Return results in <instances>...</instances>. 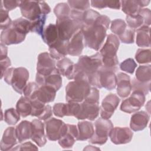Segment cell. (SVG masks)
<instances>
[{"label":"cell","mask_w":151,"mask_h":151,"mask_svg":"<svg viewBox=\"0 0 151 151\" xmlns=\"http://www.w3.org/2000/svg\"><path fill=\"white\" fill-rule=\"evenodd\" d=\"M110 22L109 17L100 15L93 24L83 27L81 29L83 34L85 46L96 51L99 50L104 42Z\"/></svg>","instance_id":"cell-1"},{"label":"cell","mask_w":151,"mask_h":151,"mask_svg":"<svg viewBox=\"0 0 151 151\" xmlns=\"http://www.w3.org/2000/svg\"><path fill=\"white\" fill-rule=\"evenodd\" d=\"M102 65V58L100 52L91 55H81L77 63L74 64L71 80L87 81L96 74Z\"/></svg>","instance_id":"cell-2"},{"label":"cell","mask_w":151,"mask_h":151,"mask_svg":"<svg viewBox=\"0 0 151 151\" xmlns=\"http://www.w3.org/2000/svg\"><path fill=\"white\" fill-rule=\"evenodd\" d=\"M120 45L118 37L113 34H109L107 40L100 51L102 58V66L116 72L118 70L119 60L117 52Z\"/></svg>","instance_id":"cell-3"},{"label":"cell","mask_w":151,"mask_h":151,"mask_svg":"<svg viewBox=\"0 0 151 151\" xmlns=\"http://www.w3.org/2000/svg\"><path fill=\"white\" fill-rule=\"evenodd\" d=\"M4 80L18 93L23 94V90L27 84L29 72L24 67L9 68L4 74Z\"/></svg>","instance_id":"cell-4"},{"label":"cell","mask_w":151,"mask_h":151,"mask_svg":"<svg viewBox=\"0 0 151 151\" xmlns=\"http://www.w3.org/2000/svg\"><path fill=\"white\" fill-rule=\"evenodd\" d=\"M19 8L22 15L30 21H34L43 15L48 14L51 8L45 1H21Z\"/></svg>","instance_id":"cell-5"},{"label":"cell","mask_w":151,"mask_h":151,"mask_svg":"<svg viewBox=\"0 0 151 151\" xmlns=\"http://www.w3.org/2000/svg\"><path fill=\"white\" fill-rule=\"evenodd\" d=\"M90 84L86 81L76 80L68 83L65 87L67 102L81 103L90 92Z\"/></svg>","instance_id":"cell-6"},{"label":"cell","mask_w":151,"mask_h":151,"mask_svg":"<svg viewBox=\"0 0 151 151\" xmlns=\"http://www.w3.org/2000/svg\"><path fill=\"white\" fill-rule=\"evenodd\" d=\"M113 127V124L109 119L99 118L94 123V134L89 139V142L96 145H104Z\"/></svg>","instance_id":"cell-7"},{"label":"cell","mask_w":151,"mask_h":151,"mask_svg":"<svg viewBox=\"0 0 151 151\" xmlns=\"http://www.w3.org/2000/svg\"><path fill=\"white\" fill-rule=\"evenodd\" d=\"M56 26L58 32L59 38L63 41H68L73 35L79 29L82 25L70 17L57 19Z\"/></svg>","instance_id":"cell-8"},{"label":"cell","mask_w":151,"mask_h":151,"mask_svg":"<svg viewBox=\"0 0 151 151\" xmlns=\"http://www.w3.org/2000/svg\"><path fill=\"white\" fill-rule=\"evenodd\" d=\"M145 95L140 91H133L130 96L124 100L120 106V110L127 113L137 111L144 105Z\"/></svg>","instance_id":"cell-9"},{"label":"cell","mask_w":151,"mask_h":151,"mask_svg":"<svg viewBox=\"0 0 151 151\" xmlns=\"http://www.w3.org/2000/svg\"><path fill=\"white\" fill-rule=\"evenodd\" d=\"M44 124L46 136L51 141L58 140L66 129V124L63 121L54 117L45 120Z\"/></svg>","instance_id":"cell-10"},{"label":"cell","mask_w":151,"mask_h":151,"mask_svg":"<svg viewBox=\"0 0 151 151\" xmlns=\"http://www.w3.org/2000/svg\"><path fill=\"white\" fill-rule=\"evenodd\" d=\"M99 111V102H94L84 99L80 103V110L76 118L78 120L88 119L93 121L98 117Z\"/></svg>","instance_id":"cell-11"},{"label":"cell","mask_w":151,"mask_h":151,"mask_svg":"<svg viewBox=\"0 0 151 151\" xmlns=\"http://www.w3.org/2000/svg\"><path fill=\"white\" fill-rule=\"evenodd\" d=\"M120 99L115 94L110 93L107 95L103 100L100 111L101 117L104 119H109L117 109Z\"/></svg>","instance_id":"cell-12"},{"label":"cell","mask_w":151,"mask_h":151,"mask_svg":"<svg viewBox=\"0 0 151 151\" xmlns=\"http://www.w3.org/2000/svg\"><path fill=\"white\" fill-rule=\"evenodd\" d=\"M55 68V60L51 57L48 52H44L38 55L37 64V73L42 76H47L52 73Z\"/></svg>","instance_id":"cell-13"},{"label":"cell","mask_w":151,"mask_h":151,"mask_svg":"<svg viewBox=\"0 0 151 151\" xmlns=\"http://www.w3.org/2000/svg\"><path fill=\"white\" fill-rule=\"evenodd\" d=\"M61 76L57 68H55L52 73L47 76H42L37 73L35 81L39 86H50L57 91L62 86V77Z\"/></svg>","instance_id":"cell-14"},{"label":"cell","mask_w":151,"mask_h":151,"mask_svg":"<svg viewBox=\"0 0 151 151\" xmlns=\"http://www.w3.org/2000/svg\"><path fill=\"white\" fill-rule=\"evenodd\" d=\"M133 133L130 129L127 127H113L109 137L111 142L115 145H123L129 143L133 137Z\"/></svg>","instance_id":"cell-15"},{"label":"cell","mask_w":151,"mask_h":151,"mask_svg":"<svg viewBox=\"0 0 151 151\" xmlns=\"http://www.w3.org/2000/svg\"><path fill=\"white\" fill-rule=\"evenodd\" d=\"M115 71L106 68L102 65L99 70V83L101 88L111 90L116 87V75Z\"/></svg>","instance_id":"cell-16"},{"label":"cell","mask_w":151,"mask_h":151,"mask_svg":"<svg viewBox=\"0 0 151 151\" xmlns=\"http://www.w3.org/2000/svg\"><path fill=\"white\" fill-rule=\"evenodd\" d=\"M78 132L76 125L66 124V129L63 135L58 139V144L62 148L72 147L75 142L77 140Z\"/></svg>","instance_id":"cell-17"},{"label":"cell","mask_w":151,"mask_h":151,"mask_svg":"<svg viewBox=\"0 0 151 151\" xmlns=\"http://www.w3.org/2000/svg\"><path fill=\"white\" fill-rule=\"evenodd\" d=\"M26 35L22 34L15 29L12 25L1 34V42L5 45L18 44L23 42Z\"/></svg>","instance_id":"cell-18"},{"label":"cell","mask_w":151,"mask_h":151,"mask_svg":"<svg viewBox=\"0 0 151 151\" xmlns=\"http://www.w3.org/2000/svg\"><path fill=\"white\" fill-rule=\"evenodd\" d=\"M84 38L81 29L77 31L68 41V54L71 56L80 55L84 48Z\"/></svg>","instance_id":"cell-19"},{"label":"cell","mask_w":151,"mask_h":151,"mask_svg":"<svg viewBox=\"0 0 151 151\" xmlns=\"http://www.w3.org/2000/svg\"><path fill=\"white\" fill-rule=\"evenodd\" d=\"M32 136L31 140L38 146L42 147L47 143V138L44 133L45 124L40 119H34L31 122Z\"/></svg>","instance_id":"cell-20"},{"label":"cell","mask_w":151,"mask_h":151,"mask_svg":"<svg viewBox=\"0 0 151 151\" xmlns=\"http://www.w3.org/2000/svg\"><path fill=\"white\" fill-rule=\"evenodd\" d=\"M117 93L122 98L127 97L130 94L132 85L130 78L127 74L120 72L116 75Z\"/></svg>","instance_id":"cell-21"},{"label":"cell","mask_w":151,"mask_h":151,"mask_svg":"<svg viewBox=\"0 0 151 151\" xmlns=\"http://www.w3.org/2000/svg\"><path fill=\"white\" fill-rule=\"evenodd\" d=\"M56 91L52 87L47 86H41L33 93L29 99H36L46 104L53 101L55 98Z\"/></svg>","instance_id":"cell-22"},{"label":"cell","mask_w":151,"mask_h":151,"mask_svg":"<svg viewBox=\"0 0 151 151\" xmlns=\"http://www.w3.org/2000/svg\"><path fill=\"white\" fill-rule=\"evenodd\" d=\"M149 120V115L145 111H136L131 116L130 127L134 132L143 130L146 127Z\"/></svg>","instance_id":"cell-23"},{"label":"cell","mask_w":151,"mask_h":151,"mask_svg":"<svg viewBox=\"0 0 151 151\" xmlns=\"http://www.w3.org/2000/svg\"><path fill=\"white\" fill-rule=\"evenodd\" d=\"M17 137L15 129L13 127H7L2 135L0 143V149L2 151L11 150L17 143Z\"/></svg>","instance_id":"cell-24"},{"label":"cell","mask_w":151,"mask_h":151,"mask_svg":"<svg viewBox=\"0 0 151 151\" xmlns=\"http://www.w3.org/2000/svg\"><path fill=\"white\" fill-rule=\"evenodd\" d=\"M68 41L58 38L55 42L49 47V54L53 59L60 60L68 55Z\"/></svg>","instance_id":"cell-25"},{"label":"cell","mask_w":151,"mask_h":151,"mask_svg":"<svg viewBox=\"0 0 151 151\" xmlns=\"http://www.w3.org/2000/svg\"><path fill=\"white\" fill-rule=\"evenodd\" d=\"M16 134L19 143H22L29 139L32 136V124L27 120H23L15 128Z\"/></svg>","instance_id":"cell-26"},{"label":"cell","mask_w":151,"mask_h":151,"mask_svg":"<svg viewBox=\"0 0 151 151\" xmlns=\"http://www.w3.org/2000/svg\"><path fill=\"white\" fill-rule=\"evenodd\" d=\"M77 128L78 132L77 140L84 141L90 139L94 134V125L90 122H79L77 124Z\"/></svg>","instance_id":"cell-27"},{"label":"cell","mask_w":151,"mask_h":151,"mask_svg":"<svg viewBox=\"0 0 151 151\" xmlns=\"http://www.w3.org/2000/svg\"><path fill=\"white\" fill-rule=\"evenodd\" d=\"M136 41L137 45L140 47H146L150 46V27L143 25L136 29Z\"/></svg>","instance_id":"cell-28"},{"label":"cell","mask_w":151,"mask_h":151,"mask_svg":"<svg viewBox=\"0 0 151 151\" xmlns=\"http://www.w3.org/2000/svg\"><path fill=\"white\" fill-rule=\"evenodd\" d=\"M41 37L44 42L49 47L55 42L59 38L56 25L50 24L44 29Z\"/></svg>","instance_id":"cell-29"},{"label":"cell","mask_w":151,"mask_h":151,"mask_svg":"<svg viewBox=\"0 0 151 151\" xmlns=\"http://www.w3.org/2000/svg\"><path fill=\"white\" fill-rule=\"evenodd\" d=\"M74 65V63L70 59L65 57L57 61L56 68L61 76L66 77L68 80H71Z\"/></svg>","instance_id":"cell-30"},{"label":"cell","mask_w":151,"mask_h":151,"mask_svg":"<svg viewBox=\"0 0 151 151\" xmlns=\"http://www.w3.org/2000/svg\"><path fill=\"white\" fill-rule=\"evenodd\" d=\"M16 109L22 117L31 115L32 111L31 100L25 96L21 97L17 103Z\"/></svg>","instance_id":"cell-31"},{"label":"cell","mask_w":151,"mask_h":151,"mask_svg":"<svg viewBox=\"0 0 151 151\" xmlns=\"http://www.w3.org/2000/svg\"><path fill=\"white\" fill-rule=\"evenodd\" d=\"M122 10L127 15H134L138 14L140 9L138 0H127L121 1Z\"/></svg>","instance_id":"cell-32"},{"label":"cell","mask_w":151,"mask_h":151,"mask_svg":"<svg viewBox=\"0 0 151 151\" xmlns=\"http://www.w3.org/2000/svg\"><path fill=\"white\" fill-rule=\"evenodd\" d=\"M136 78L141 83L150 82L151 65H140L136 71Z\"/></svg>","instance_id":"cell-33"},{"label":"cell","mask_w":151,"mask_h":151,"mask_svg":"<svg viewBox=\"0 0 151 151\" xmlns=\"http://www.w3.org/2000/svg\"><path fill=\"white\" fill-rule=\"evenodd\" d=\"M12 26L20 33L27 35L31 31V21L23 18H19L12 21Z\"/></svg>","instance_id":"cell-34"},{"label":"cell","mask_w":151,"mask_h":151,"mask_svg":"<svg viewBox=\"0 0 151 151\" xmlns=\"http://www.w3.org/2000/svg\"><path fill=\"white\" fill-rule=\"evenodd\" d=\"M100 15V14L99 12L91 9L84 11L82 15V27L91 25Z\"/></svg>","instance_id":"cell-35"},{"label":"cell","mask_w":151,"mask_h":151,"mask_svg":"<svg viewBox=\"0 0 151 151\" xmlns=\"http://www.w3.org/2000/svg\"><path fill=\"white\" fill-rule=\"evenodd\" d=\"M71 8L68 4L65 2L59 3L55 5L54 8V13L57 19L70 17L71 14Z\"/></svg>","instance_id":"cell-36"},{"label":"cell","mask_w":151,"mask_h":151,"mask_svg":"<svg viewBox=\"0 0 151 151\" xmlns=\"http://www.w3.org/2000/svg\"><path fill=\"white\" fill-rule=\"evenodd\" d=\"M20 114L14 108L6 109L4 112V120L9 125H15L20 120Z\"/></svg>","instance_id":"cell-37"},{"label":"cell","mask_w":151,"mask_h":151,"mask_svg":"<svg viewBox=\"0 0 151 151\" xmlns=\"http://www.w3.org/2000/svg\"><path fill=\"white\" fill-rule=\"evenodd\" d=\"M151 50L150 48H139L135 54V59L139 64H147L151 62Z\"/></svg>","instance_id":"cell-38"},{"label":"cell","mask_w":151,"mask_h":151,"mask_svg":"<svg viewBox=\"0 0 151 151\" xmlns=\"http://www.w3.org/2000/svg\"><path fill=\"white\" fill-rule=\"evenodd\" d=\"M126 27V23L122 19H115L111 22L110 29L114 35H120L124 32Z\"/></svg>","instance_id":"cell-39"},{"label":"cell","mask_w":151,"mask_h":151,"mask_svg":"<svg viewBox=\"0 0 151 151\" xmlns=\"http://www.w3.org/2000/svg\"><path fill=\"white\" fill-rule=\"evenodd\" d=\"M67 4L71 9L84 12L89 9L90 1L85 0H69Z\"/></svg>","instance_id":"cell-40"},{"label":"cell","mask_w":151,"mask_h":151,"mask_svg":"<svg viewBox=\"0 0 151 151\" xmlns=\"http://www.w3.org/2000/svg\"><path fill=\"white\" fill-rule=\"evenodd\" d=\"M80 108V104L77 102H67L64 105V116L76 117Z\"/></svg>","instance_id":"cell-41"},{"label":"cell","mask_w":151,"mask_h":151,"mask_svg":"<svg viewBox=\"0 0 151 151\" xmlns=\"http://www.w3.org/2000/svg\"><path fill=\"white\" fill-rule=\"evenodd\" d=\"M47 15H43L38 19L31 21V32H35L38 35H41L44 31V26L45 23Z\"/></svg>","instance_id":"cell-42"},{"label":"cell","mask_w":151,"mask_h":151,"mask_svg":"<svg viewBox=\"0 0 151 151\" xmlns=\"http://www.w3.org/2000/svg\"><path fill=\"white\" fill-rule=\"evenodd\" d=\"M2 7H3V4L1 1V11H0V14H1L0 29L2 30H5L8 29L12 25V21L9 16V14H8L9 11L5 9H4Z\"/></svg>","instance_id":"cell-43"},{"label":"cell","mask_w":151,"mask_h":151,"mask_svg":"<svg viewBox=\"0 0 151 151\" xmlns=\"http://www.w3.org/2000/svg\"><path fill=\"white\" fill-rule=\"evenodd\" d=\"M126 20L127 25L132 29H137L143 25V19L139 14L134 15H127Z\"/></svg>","instance_id":"cell-44"},{"label":"cell","mask_w":151,"mask_h":151,"mask_svg":"<svg viewBox=\"0 0 151 151\" xmlns=\"http://www.w3.org/2000/svg\"><path fill=\"white\" fill-rule=\"evenodd\" d=\"M132 90L133 91H140L144 93L146 96L149 91L150 87V82L148 83H141L136 78H134L131 83Z\"/></svg>","instance_id":"cell-45"},{"label":"cell","mask_w":151,"mask_h":151,"mask_svg":"<svg viewBox=\"0 0 151 151\" xmlns=\"http://www.w3.org/2000/svg\"><path fill=\"white\" fill-rule=\"evenodd\" d=\"M137 66V64L134 60L133 58H129L124 60L120 64V68L121 70L132 74H133Z\"/></svg>","instance_id":"cell-46"},{"label":"cell","mask_w":151,"mask_h":151,"mask_svg":"<svg viewBox=\"0 0 151 151\" xmlns=\"http://www.w3.org/2000/svg\"><path fill=\"white\" fill-rule=\"evenodd\" d=\"M134 32L135 29L126 28L124 32L119 36V38L124 44H132L134 41Z\"/></svg>","instance_id":"cell-47"},{"label":"cell","mask_w":151,"mask_h":151,"mask_svg":"<svg viewBox=\"0 0 151 151\" xmlns=\"http://www.w3.org/2000/svg\"><path fill=\"white\" fill-rule=\"evenodd\" d=\"M39 85L35 82L28 83L23 90V94L25 97L30 99L33 93L39 88Z\"/></svg>","instance_id":"cell-48"},{"label":"cell","mask_w":151,"mask_h":151,"mask_svg":"<svg viewBox=\"0 0 151 151\" xmlns=\"http://www.w3.org/2000/svg\"><path fill=\"white\" fill-rule=\"evenodd\" d=\"M143 19V25L149 26L151 24V12L149 8H140L138 12Z\"/></svg>","instance_id":"cell-49"},{"label":"cell","mask_w":151,"mask_h":151,"mask_svg":"<svg viewBox=\"0 0 151 151\" xmlns=\"http://www.w3.org/2000/svg\"><path fill=\"white\" fill-rule=\"evenodd\" d=\"M12 150H38V149L34 144L30 142H27L21 144L15 148H12Z\"/></svg>","instance_id":"cell-50"},{"label":"cell","mask_w":151,"mask_h":151,"mask_svg":"<svg viewBox=\"0 0 151 151\" xmlns=\"http://www.w3.org/2000/svg\"><path fill=\"white\" fill-rule=\"evenodd\" d=\"M21 1L16 0H4L2 1L5 9L9 11L14 9L18 6H19Z\"/></svg>","instance_id":"cell-51"},{"label":"cell","mask_w":151,"mask_h":151,"mask_svg":"<svg viewBox=\"0 0 151 151\" xmlns=\"http://www.w3.org/2000/svg\"><path fill=\"white\" fill-rule=\"evenodd\" d=\"M64 105L63 103H55L52 107V112L54 114L58 117H63L64 115Z\"/></svg>","instance_id":"cell-52"},{"label":"cell","mask_w":151,"mask_h":151,"mask_svg":"<svg viewBox=\"0 0 151 151\" xmlns=\"http://www.w3.org/2000/svg\"><path fill=\"white\" fill-rule=\"evenodd\" d=\"M52 113H53V112H52V108H51V106L49 105V104H47V105H45V109H44V111L38 117V119L41 120L45 121V120L49 119L50 118H51L52 117Z\"/></svg>","instance_id":"cell-53"},{"label":"cell","mask_w":151,"mask_h":151,"mask_svg":"<svg viewBox=\"0 0 151 151\" xmlns=\"http://www.w3.org/2000/svg\"><path fill=\"white\" fill-rule=\"evenodd\" d=\"M11 63L9 57H6L4 59L1 60V78H3L5 72L8 69L9 67L11 66Z\"/></svg>","instance_id":"cell-54"},{"label":"cell","mask_w":151,"mask_h":151,"mask_svg":"<svg viewBox=\"0 0 151 151\" xmlns=\"http://www.w3.org/2000/svg\"><path fill=\"white\" fill-rule=\"evenodd\" d=\"M90 4L91 6L98 9H103L107 8V1L93 0L90 1Z\"/></svg>","instance_id":"cell-55"},{"label":"cell","mask_w":151,"mask_h":151,"mask_svg":"<svg viewBox=\"0 0 151 151\" xmlns=\"http://www.w3.org/2000/svg\"><path fill=\"white\" fill-rule=\"evenodd\" d=\"M121 6V1H107V7L111 9H119Z\"/></svg>","instance_id":"cell-56"},{"label":"cell","mask_w":151,"mask_h":151,"mask_svg":"<svg viewBox=\"0 0 151 151\" xmlns=\"http://www.w3.org/2000/svg\"><path fill=\"white\" fill-rule=\"evenodd\" d=\"M1 47V52H0V60L4 59L6 57H8V48L6 47L5 45H4L2 43H1L0 44Z\"/></svg>","instance_id":"cell-57"},{"label":"cell","mask_w":151,"mask_h":151,"mask_svg":"<svg viewBox=\"0 0 151 151\" xmlns=\"http://www.w3.org/2000/svg\"><path fill=\"white\" fill-rule=\"evenodd\" d=\"M138 3L140 8H142L143 7H145L148 5V4L150 3V1H142V0L139 1L138 0Z\"/></svg>","instance_id":"cell-58"}]
</instances>
